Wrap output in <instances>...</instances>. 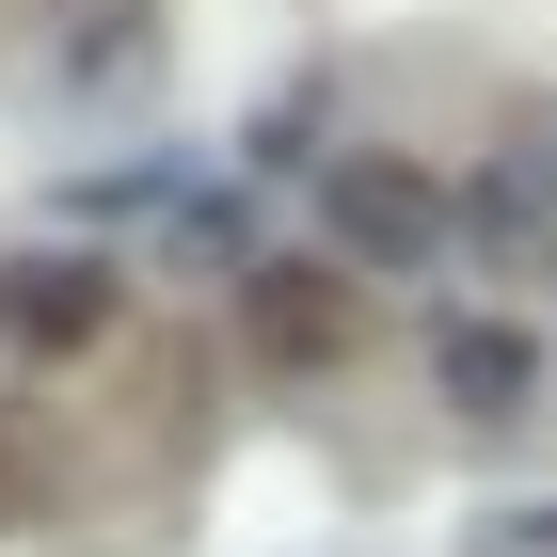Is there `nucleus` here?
I'll list each match as a JSON object with an SVG mask.
<instances>
[{"mask_svg":"<svg viewBox=\"0 0 557 557\" xmlns=\"http://www.w3.org/2000/svg\"><path fill=\"white\" fill-rule=\"evenodd\" d=\"M239 350H256L271 383H335L350 350H367V271L350 256H256L239 271Z\"/></svg>","mask_w":557,"mask_h":557,"instance_id":"1","label":"nucleus"},{"mask_svg":"<svg viewBox=\"0 0 557 557\" xmlns=\"http://www.w3.org/2000/svg\"><path fill=\"white\" fill-rule=\"evenodd\" d=\"M319 208H335V256H350V271H430V256H462V208H446V175L383 160V144H350V160L319 175Z\"/></svg>","mask_w":557,"mask_h":557,"instance_id":"2","label":"nucleus"},{"mask_svg":"<svg viewBox=\"0 0 557 557\" xmlns=\"http://www.w3.org/2000/svg\"><path fill=\"white\" fill-rule=\"evenodd\" d=\"M446 208H462V256H478V287H525V271H557V128L478 144V175L446 191Z\"/></svg>","mask_w":557,"mask_h":557,"instance_id":"3","label":"nucleus"},{"mask_svg":"<svg viewBox=\"0 0 557 557\" xmlns=\"http://www.w3.org/2000/svg\"><path fill=\"white\" fill-rule=\"evenodd\" d=\"M48 81L64 96H144L160 81V0H48Z\"/></svg>","mask_w":557,"mask_h":557,"instance_id":"4","label":"nucleus"},{"mask_svg":"<svg viewBox=\"0 0 557 557\" xmlns=\"http://www.w3.org/2000/svg\"><path fill=\"white\" fill-rule=\"evenodd\" d=\"M0 335L16 350H96L112 335V271L96 256H0Z\"/></svg>","mask_w":557,"mask_h":557,"instance_id":"5","label":"nucleus"},{"mask_svg":"<svg viewBox=\"0 0 557 557\" xmlns=\"http://www.w3.org/2000/svg\"><path fill=\"white\" fill-rule=\"evenodd\" d=\"M430 383H446V414L510 430V414H525V383H542V350H525L510 319H446V335H430Z\"/></svg>","mask_w":557,"mask_h":557,"instance_id":"6","label":"nucleus"},{"mask_svg":"<svg viewBox=\"0 0 557 557\" xmlns=\"http://www.w3.org/2000/svg\"><path fill=\"white\" fill-rule=\"evenodd\" d=\"M16 525H48V430L33 414H0V542Z\"/></svg>","mask_w":557,"mask_h":557,"instance_id":"7","label":"nucleus"}]
</instances>
